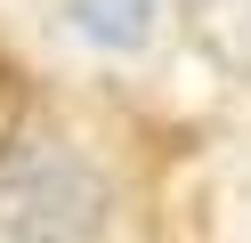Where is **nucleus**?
<instances>
[{"mask_svg": "<svg viewBox=\"0 0 251 243\" xmlns=\"http://www.w3.org/2000/svg\"><path fill=\"white\" fill-rule=\"evenodd\" d=\"M105 178L81 154L0 162V243H105Z\"/></svg>", "mask_w": 251, "mask_h": 243, "instance_id": "nucleus-1", "label": "nucleus"}, {"mask_svg": "<svg viewBox=\"0 0 251 243\" xmlns=\"http://www.w3.org/2000/svg\"><path fill=\"white\" fill-rule=\"evenodd\" d=\"M73 32L98 49H114V57H130V49L154 41V0H65Z\"/></svg>", "mask_w": 251, "mask_h": 243, "instance_id": "nucleus-2", "label": "nucleus"}, {"mask_svg": "<svg viewBox=\"0 0 251 243\" xmlns=\"http://www.w3.org/2000/svg\"><path fill=\"white\" fill-rule=\"evenodd\" d=\"M186 16H195V41L235 81H251V0H186Z\"/></svg>", "mask_w": 251, "mask_h": 243, "instance_id": "nucleus-3", "label": "nucleus"}, {"mask_svg": "<svg viewBox=\"0 0 251 243\" xmlns=\"http://www.w3.org/2000/svg\"><path fill=\"white\" fill-rule=\"evenodd\" d=\"M17 122H25V73L17 57H0V154L17 146Z\"/></svg>", "mask_w": 251, "mask_h": 243, "instance_id": "nucleus-4", "label": "nucleus"}]
</instances>
